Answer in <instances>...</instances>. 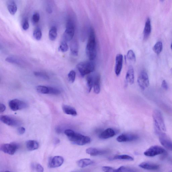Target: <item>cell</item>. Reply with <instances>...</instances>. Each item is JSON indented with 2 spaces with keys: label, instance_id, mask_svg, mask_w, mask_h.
I'll return each mask as SVG.
<instances>
[{
  "label": "cell",
  "instance_id": "1",
  "mask_svg": "<svg viewBox=\"0 0 172 172\" xmlns=\"http://www.w3.org/2000/svg\"><path fill=\"white\" fill-rule=\"evenodd\" d=\"M64 133L69 140L75 145L82 146L91 142V139L89 137L76 133L70 129L64 130Z\"/></svg>",
  "mask_w": 172,
  "mask_h": 172
},
{
  "label": "cell",
  "instance_id": "2",
  "mask_svg": "<svg viewBox=\"0 0 172 172\" xmlns=\"http://www.w3.org/2000/svg\"><path fill=\"white\" fill-rule=\"evenodd\" d=\"M86 52L90 61H93L95 59L96 55V41L95 32L92 27H91L90 29Z\"/></svg>",
  "mask_w": 172,
  "mask_h": 172
},
{
  "label": "cell",
  "instance_id": "3",
  "mask_svg": "<svg viewBox=\"0 0 172 172\" xmlns=\"http://www.w3.org/2000/svg\"><path fill=\"white\" fill-rule=\"evenodd\" d=\"M153 118L156 133L160 136L165 134L166 128L163 116L160 111L155 110L153 113Z\"/></svg>",
  "mask_w": 172,
  "mask_h": 172
},
{
  "label": "cell",
  "instance_id": "4",
  "mask_svg": "<svg viewBox=\"0 0 172 172\" xmlns=\"http://www.w3.org/2000/svg\"><path fill=\"white\" fill-rule=\"evenodd\" d=\"M76 67L83 77L93 72L95 70V64L90 61L81 62L77 64Z\"/></svg>",
  "mask_w": 172,
  "mask_h": 172
},
{
  "label": "cell",
  "instance_id": "5",
  "mask_svg": "<svg viewBox=\"0 0 172 172\" xmlns=\"http://www.w3.org/2000/svg\"><path fill=\"white\" fill-rule=\"evenodd\" d=\"M75 29L73 22L71 20H69L67 22L66 30L63 34L64 41L67 42L72 40L74 36Z\"/></svg>",
  "mask_w": 172,
  "mask_h": 172
},
{
  "label": "cell",
  "instance_id": "6",
  "mask_svg": "<svg viewBox=\"0 0 172 172\" xmlns=\"http://www.w3.org/2000/svg\"><path fill=\"white\" fill-rule=\"evenodd\" d=\"M139 85L142 90L146 89L149 85V80L147 73L142 71L139 74L138 79Z\"/></svg>",
  "mask_w": 172,
  "mask_h": 172
},
{
  "label": "cell",
  "instance_id": "7",
  "mask_svg": "<svg viewBox=\"0 0 172 172\" xmlns=\"http://www.w3.org/2000/svg\"><path fill=\"white\" fill-rule=\"evenodd\" d=\"M165 152V150L162 147L158 146H153L146 150L144 152V154L148 157H152L164 154Z\"/></svg>",
  "mask_w": 172,
  "mask_h": 172
},
{
  "label": "cell",
  "instance_id": "8",
  "mask_svg": "<svg viewBox=\"0 0 172 172\" xmlns=\"http://www.w3.org/2000/svg\"><path fill=\"white\" fill-rule=\"evenodd\" d=\"M9 105L10 109L14 111L25 109L27 106L25 102L17 99H13L10 101L9 102Z\"/></svg>",
  "mask_w": 172,
  "mask_h": 172
},
{
  "label": "cell",
  "instance_id": "9",
  "mask_svg": "<svg viewBox=\"0 0 172 172\" xmlns=\"http://www.w3.org/2000/svg\"><path fill=\"white\" fill-rule=\"evenodd\" d=\"M19 146L15 143L3 144L1 145V150L5 153L10 155H13L18 149Z\"/></svg>",
  "mask_w": 172,
  "mask_h": 172
},
{
  "label": "cell",
  "instance_id": "10",
  "mask_svg": "<svg viewBox=\"0 0 172 172\" xmlns=\"http://www.w3.org/2000/svg\"><path fill=\"white\" fill-rule=\"evenodd\" d=\"M1 122L7 125L17 126L20 124L19 121L16 118L7 115H1L0 117Z\"/></svg>",
  "mask_w": 172,
  "mask_h": 172
},
{
  "label": "cell",
  "instance_id": "11",
  "mask_svg": "<svg viewBox=\"0 0 172 172\" xmlns=\"http://www.w3.org/2000/svg\"><path fill=\"white\" fill-rule=\"evenodd\" d=\"M139 136L134 134H123L118 136L117 141L119 142H131L136 140Z\"/></svg>",
  "mask_w": 172,
  "mask_h": 172
},
{
  "label": "cell",
  "instance_id": "12",
  "mask_svg": "<svg viewBox=\"0 0 172 172\" xmlns=\"http://www.w3.org/2000/svg\"><path fill=\"white\" fill-rule=\"evenodd\" d=\"M64 161L63 157L60 156H56L50 159L48 163V166L51 168L59 167L62 165Z\"/></svg>",
  "mask_w": 172,
  "mask_h": 172
},
{
  "label": "cell",
  "instance_id": "13",
  "mask_svg": "<svg viewBox=\"0 0 172 172\" xmlns=\"http://www.w3.org/2000/svg\"><path fill=\"white\" fill-rule=\"evenodd\" d=\"M115 71L117 76H119L122 71L123 66V56L121 54H118L116 58Z\"/></svg>",
  "mask_w": 172,
  "mask_h": 172
},
{
  "label": "cell",
  "instance_id": "14",
  "mask_svg": "<svg viewBox=\"0 0 172 172\" xmlns=\"http://www.w3.org/2000/svg\"><path fill=\"white\" fill-rule=\"evenodd\" d=\"M159 141L163 146L172 151V142L167 138L165 134L159 136Z\"/></svg>",
  "mask_w": 172,
  "mask_h": 172
},
{
  "label": "cell",
  "instance_id": "15",
  "mask_svg": "<svg viewBox=\"0 0 172 172\" xmlns=\"http://www.w3.org/2000/svg\"><path fill=\"white\" fill-rule=\"evenodd\" d=\"M87 154L92 156L103 155L107 154L108 152V150H102L94 148H90L86 150Z\"/></svg>",
  "mask_w": 172,
  "mask_h": 172
},
{
  "label": "cell",
  "instance_id": "16",
  "mask_svg": "<svg viewBox=\"0 0 172 172\" xmlns=\"http://www.w3.org/2000/svg\"><path fill=\"white\" fill-rule=\"evenodd\" d=\"M139 167L146 170H156L159 168V165L154 163L149 162H144L140 164Z\"/></svg>",
  "mask_w": 172,
  "mask_h": 172
},
{
  "label": "cell",
  "instance_id": "17",
  "mask_svg": "<svg viewBox=\"0 0 172 172\" xmlns=\"http://www.w3.org/2000/svg\"><path fill=\"white\" fill-rule=\"evenodd\" d=\"M101 77L99 74L94 75L93 90L95 93L98 94L100 93Z\"/></svg>",
  "mask_w": 172,
  "mask_h": 172
},
{
  "label": "cell",
  "instance_id": "18",
  "mask_svg": "<svg viewBox=\"0 0 172 172\" xmlns=\"http://www.w3.org/2000/svg\"><path fill=\"white\" fill-rule=\"evenodd\" d=\"M125 79L128 83H130V85L133 84L134 80V71L133 67L132 66H130L128 67Z\"/></svg>",
  "mask_w": 172,
  "mask_h": 172
},
{
  "label": "cell",
  "instance_id": "19",
  "mask_svg": "<svg viewBox=\"0 0 172 172\" xmlns=\"http://www.w3.org/2000/svg\"><path fill=\"white\" fill-rule=\"evenodd\" d=\"M115 132L113 129L108 128L106 129L99 135V138L102 139H106L112 138L115 135Z\"/></svg>",
  "mask_w": 172,
  "mask_h": 172
},
{
  "label": "cell",
  "instance_id": "20",
  "mask_svg": "<svg viewBox=\"0 0 172 172\" xmlns=\"http://www.w3.org/2000/svg\"><path fill=\"white\" fill-rule=\"evenodd\" d=\"M151 31V25L149 18H148L145 23L144 30V37L145 39L149 37Z\"/></svg>",
  "mask_w": 172,
  "mask_h": 172
},
{
  "label": "cell",
  "instance_id": "21",
  "mask_svg": "<svg viewBox=\"0 0 172 172\" xmlns=\"http://www.w3.org/2000/svg\"><path fill=\"white\" fill-rule=\"evenodd\" d=\"M26 147L27 149L31 151L39 148V144L37 141L35 140H29L26 142Z\"/></svg>",
  "mask_w": 172,
  "mask_h": 172
},
{
  "label": "cell",
  "instance_id": "22",
  "mask_svg": "<svg viewBox=\"0 0 172 172\" xmlns=\"http://www.w3.org/2000/svg\"><path fill=\"white\" fill-rule=\"evenodd\" d=\"M62 109L64 112L66 114L73 116H76L77 114L76 109L71 106L64 105L63 106Z\"/></svg>",
  "mask_w": 172,
  "mask_h": 172
},
{
  "label": "cell",
  "instance_id": "23",
  "mask_svg": "<svg viewBox=\"0 0 172 172\" xmlns=\"http://www.w3.org/2000/svg\"><path fill=\"white\" fill-rule=\"evenodd\" d=\"M77 163L79 167L84 168L86 167L92 165L93 163V162L89 159L85 158L78 161Z\"/></svg>",
  "mask_w": 172,
  "mask_h": 172
},
{
  "label": "cell",
  "instance_id": "24",
  "mask_svg": "<svg viewBox=\"0 0 172 172\" xmlns=\"http://www.w3.org/2000/svg\"><path fill=\"white\" fill-rule=\"evenodd\" d=\"M70 50L72 55L77 56L79 52V45L76 40H73L71 42Z\"/></svg>",
  "mask_w": 172,
  "mask_h": 172
},
{
  "label": "cell",
  "instance_id": "25",
  "mask_svg": "<svg viewBox=\"0 0 172 172\" xmlns=\"http://www.w3.org/2000/svg\"><path fill=\"white\" fill-rule=\"evenodd\" d=\"M7 8L10 14L14 15L17 10V5L13 1H10L7 3Z\"/></svg>",
  "mask_w": 172,
  "mask_h": 172
},
{
  "label": "cell",
  "instance_id": "26",
  "mask_svg": "<svg viewBox=\"0 0 172 172\" xmlns=\"http://www.w3.org/2000/svg\"><path fill=\"white\" fill-rule=\"evenodd\" d=\"M94 75H90L87 78V92H90L93 86Z\"/></svg>",
  "mask_w": 172,
  "mask_h": 172
},
{
  "label": "cell",
  "instance_id": "27",
  "mask_svg": "<svg viewBox=\"0 0 172 172\" xmlns=\"http://www.w3.org/2000/svg\"><path fill=\"white\" fill-rule=\"evenodd\" d=\"M5 61L8 63L21 65V64L23 63L24 62L23 60L14 56H10L5 59Z\"/></svg>",
  "mask_w": 172,
  "mask_h": 172
},
{
  "label": "cell",
  "instance_id": "28",
  "mask_svg": "<svg viewBox=\"0 0 172 172\" xmlns=\"http://www.w3.org/2000/svg\"><path fill=\"white\" fill-rule=\"evenodd\" d=\"M38 92L43 94H50V87L46 86L39 85L36 87Z\"/></svg>",
  "mask_w": 172,
  "mask_h": 172
},
{
  "label": "cell",
  "instance_id": "29",
  "mask_svg": "<svg viewBox=\"0 0 172 172\" xmlns=\"http://www.w3.org/2000/svg\"><path fill=\"white\" fill-rule=\"evenodd\" d=\"M57 36V29L55 26L52 27L49 32V37L52 41H54Z\"/></svg>",
  "mask_w": 172,
  "mask_h": 172
},
{
  "label": "cell",
  "instance_id": "30",
  "mask_svg": "<svg viewBox=\"0 0 172 172\" xmlns=\"http://www.w3.org/2000/svg\"><path fill=\"white\" fill-rule=\"evenodd\" d=\"M163 49V44L160 41L156 43L153 47V50L154 52L159 55L162 52Z\"/></svg>",
  "mask_w": 172,
  "mask_h": 172
},
{
  "label": "cell",
  "instance_id": "31",
  "mask_svg": "<svg viewBox=\"0 0 172 172\" xmlns=\"http://www.w3.org/2000/svg\"><path fill=\"white\" fill-rule=\"evenodd\" d=\"M113 159L127 160L129 161H133L134 159L130 156L126 155H119L115 156L113 158Z\"/></svg>",
  "mask_w": 172,
  "mask_h": 172
},
{
  "label": "cell",
  "instance_id": "32",
  "mask_svg": "<svg viewBox=\"0 0 172 172\" xmlns=\"http://www.w3.org/2000/svg\"><path fill=\"white\" fill-rule=\"evenodd\" d=\"M33 37L34 38L37 40H41L42 36V32L39 28H37L35 30L33 33Z\"/></svg>",
  "mask_w": 172,
  "mask_h": 172
},
{
  "label": "cell",
  "instance_id": "33",
  "mask_svg": "<svg viewBox=\"0 0 172 172\" xmlns=\"http://www.w3.org/2000/svg\"><path fill=\"white\" fill-rule=\"evenodd\" d=\"M34 74L35 76L45 80H48L50 79L49 76L46 73L44 72L36 71L34 72Z\"/></svg>",
  "mask_w": 172,
  "mask_h": 172
},
{
  "label": "cell",
  "instance_id": "34",
  "mask_svg": "<svg viewBox=\"0 0 172 172\" xmlns=\"http://www.w3.org/2000/svg\"><path fill=\"white\" fill-rule=\"evenodd\" d=\"M68 49V45L67 44V42L64 40L61 42L60 46H59V50L62 52L64 53L66 52Z\"/></svg>",
  "mask_w": 172,
  "mask_h": 172
},
{
  "label": "cell",
  "instance_id": "35",
  "mask_svg": "<svg viewBox=\"0 0 172 172\" xmlns=\"http://www.w3.org/2000/svg\"><path fill=\"white\" fill-rule=\"evenodd\" d=\"M127 58L129 61L131 62H135L136 56L133 51L132 50L128 51L127 55Z\"/></svg>",
  "mask_w": 172,
  "mask_h": 172
},
{
  "label": "cell",
  "instance_id": "36",
  "mask_svg": "<svg viewBox=\"0 0 172 172\" xmlns=\"http://www.w3.org/2000/svg\"><path fill=\"white\" fill-rule=\"evenodd\" d=\"M102 169L104 172H121L119 168L115 169L110 166H103Z\"/></svg>",
  "mask_w": 172,
  "mask_h": 172
},
{
  "label": "cell",
  "instance_id": "37",
  "mask_svg": "<svg viewBox=\"0 0 172 172\" xmlns=\"http://www.w3.org/2000/svg\"><path fill=\"white\" fill-rule=\"evenodd\" d=\"M76 72L73 70L71 71L68 74V76L70 82L73 83L75 82V78H76Z\"/></svg>",
  "mask_w": 172,
  "mask_h": 172
},
{
  "label": "cell",
  "instance_id": "38",
  "mask_svg": "<svg viewBox=\"0 0 172 172\" xmlns=\"http://www.w3.org/2000/svg\"><path fill=\"white\" fill-rule=\"evenodd\" d=\"M32 22L34 24H36L38 23L40 20L39 13H34L33 16H32Z\"/></svg>",
  "mask_w": 172,
  "mask_h": 172
},
{
  "label": "cell",
  "instance_id": "39",
  "mask_svg": "<svg viewBox=\"0 0 172 172\" xmlns=\"http://www.w3.org/2000/svg\"><path fill=\"white\" fill-rule=\"evenodd\" d=\"M119 168L122 172H136L134 169L125 166H121Z\"/></svg>",
  "mask_w": 172,
  "mask_h": 172
},
{
  "label": "cell",
  "instance_id": "40",
  "mask_svg": "<svg viewBox=\"0 0 172 172\" xmlns=\"http://www.w3.org/2000/svg\"><path fill=\"white\" fill-rule=\"evenodd\" d=\"M34 168L36 169L37 172H44V168L42 166L39 164H37L34 166Z\"/></svg>",
  "mask_w": 172,
  "mask_h": 172
},
{
  "label": "cell",
  "instance_id": "41",
  "mask_svg": "<svg viewBox=\"0 0 172 172\" xmlns=\"http://www.w3.org/2000/svg\"><path fill=\"white\" fill-rule=\"evenodd\" d=\"M29 28V24L27 20H25L24 22L22 25V28L24 30H27Z\"/></svg>",
  "mask_w": 172,
  "mask_h": 172
},
{
  "label": "cell",
  "instance_id": "42",
  "mask_svg": "<svg viewBox=\"0 0 172 172\" xmlns=\"http://www.w3.org/2000/svg\"><path fill=\"white\" fill-rule=\"evenodd\" d=\"M25 128L23 127L19 128L17 129V132L20 135H22L25 133Z\"/></svg>",
  "mask_w": 172,
  "mask_h": 172
},
{
  "label": "cell",
  "instance_id": "43",
  "mask_svg": "<svg viewBox=\"0 0 172 172\" xmlns=\"http://www.w3.org/2000/svg\"><path fill=\"white\" fill-rule=\"evenodd\" d=\"M161 87L164 90H167L168 89V85L167 83L165 80H163L161 84Z\"/></svg>",
  "mask_w": 172,
  "mask_h": 172
},
{
  "label": "cell",
  "instance_id": "44",
  "mask_svg": "<svg viewBox=\"0 0 172 172\" xmlns=\"http://www.w3.org/2000/svg\"><path fill=\"white\" fill-rule=\"evenodd\" d=\"M5 109H6V107L5 105L3 104H0V111L1 112H3L5 111Z\"/></svg>",
  "mask_w": 172,
  "mask_h": 172
},
{
  "label": "cell",
  "instance_id": "45",
  "mask_svg": "<svg viewBox=\"0 0 172 172\" xmlns=\"http://www.w3.org/2000/svg\"><path fill=\"white\" fill-rule=\"evenodd\" d=\"M56 131L58 133H60L62 132V130L60 128L57 127L56 129Z\"/></svg>",
  "mask_w": 172,
  "mask_h": 172
},
{
  "label": "cell",
  "instance_id": "46",
  "mask_svg": "<svg viewBox=\"0 0 172 172\" xmlns=\"http://www.w3.org/2000/svg\"><path fill=\"white\" fill-rule=\"evenodd\" d=\"M59 142H60V140L58 139H56L55 141V143L56 144H57L59 143Z\"/></svg>",
  "mask_w": 172,
  "mask_h": 172
},
{
  "label": "cell",
  "instance_id": "47",
  "mask_svg": "<svg viewBox=\"0 0 172 172\" xmlns=\"http://www.w3.org/2000/svg\"><path fill=\"white\" fill-rule=\"evenodd\" d=\"M171 49L172 50V42L171 43Z\"/></svg>",
  "mask_w": 172,
  "mask_h": 172
},
{
  "label": "cell",
  "instance_id": "48",
  "mask_svg": "<svg viewBox=\"0 0 172 172\" xmlns=\"http://www.w3.org/2000/svg\"><path fill=\"white\" fill-rule=\"evenodd\" d=\"M4 172H11L9 171H7Z\"/></svg>",
  "mask_w": 172,
  "mask_h": 172
},
{
  "label": "cell",
  "instance_id": "49",
  "mask_svg": "<svg viewBox=\"0 0 172 172\" xmlns=\"http://www.w3.org/2000/svg\"><path fill=\"white\" fill-rule=\"evenodd\" d=\"M171 72L172 73V68L171 69Z\"/></svg>",
  "mask_w": 172,
  "mask_h": 172
},
{
  "label": "cell",
  "instance_id": "50",
  "mask_svg": "<svg viewBox=\"0 0 172 172\" xmlns=\"http://www.w3.org/2000/svg\"></svg>",
  "mask_w": 172,
  "mask_h": 172
}]
</instances>
